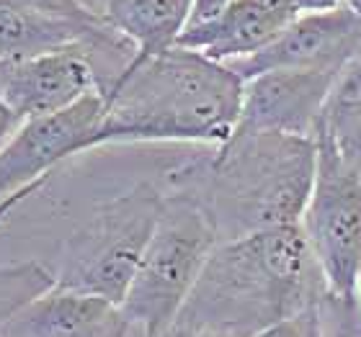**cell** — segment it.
Segmentation results:
<instances>
[{
  "label": "cell",
  "mask_w": 361,
  "mask_h": 337,
  "mask_svg": "<svg viewBox=\"0 0 361 337\" xmlns=\"http://www.w3.org/2000/svg\"><path fill=\"white\" fill-rule=\"evenodd\" d=\"M312 136L235 129L217 147H202L160 178L163 191L194 198L219 242L294 227L302 222L315 183Z\"/></svg>",
  "instance_id": "cell-1"
},
{
  "label": "cell",
  "mask_w": 361,
  "mask_h": 337,
  "mask_svg": "<svg viewBox=\"0 0 361 337\" xmlns=\"http://www.w3.org/2000/svg\"><path fill=\"white\" fill-rule=\"evenodd\" d=\"M325 291L302 227H279L219 242L176 322L230 337H258L315 309Z\"/></svg>",
  "instance_id": "cell-2"
},
{
  "label": "cell",
  "mask_w": 361,
  "mask_h": 337,
  "mask_svg": "<svg viewBox=\"0 0 361 337\" xmlns=\"http://www.w3.org/2000/svg\"><path fill=\"white\" fill-rule=\"evenodd\" d=\"M106 144L171 142L217 147L240 121L243 77L230 65L173 46L145 62H129L101 93Z\"/></svg>",
  "instance_id": "cell-3"
},
{
  "label": "cell",
  "mask_w": 361,
  "mask_h": 337,
  "mask_svg": "<svg viewBox=\"0 0 361 337\" xmlns=\"http://www.w3.org/2000/svg\"><path fill=\"white\" fill-rule=\"evenodd\" d=\"M163 201L160 183L140 180L96 203L62 242L52 268L57 286L121 304L155 232Z\"/></svg>",
  "instance_id": "cell-4"
},
{
  "label": "cell",
  "mask_w": 361,
  "mask_h": 337,
  "mask_svg": "<svg viewBox=\"0 0 361 337\" xmlns=\"http://www.w3.org/2000/svg\"><path fill=\"white\" fill-rule=\"evenodd\" d=\"M217 245L219 234L202 206L166 191L155 232L121 301L137 337H158L173 327Z\"/></svg>",
  "instance_id": "cell-5"
},
{
  "label": "cell",
  "mask_w": 361,
  "mask_h": 337,
  "mask_svg": "<svg viewBox=\"0 0 361 337\" xmlns=\"http://www.w3.org/2000/svg\"><path fill=\"white\" fill-rule=\"evenodd\" d=\"M317 167L302 232L315 255L328 293H359L361 278V180L338 155L315 139Z\"/></svg>",
  "instance_id": "cell-6"
},
{
  "label": "cell",
  "mask_w": 361,
  "mask_h": 337,
  "mask_svg": "<svg viewBox=\"0 0 361 337\" xmlns=\"http://www.w3.org/2000/svg\"><path fill=\"white\" fill-rule=\"evenodd\" d=\"M104 119L106 101L93 90L65 111L23 121L0 147V201L16 191L49 183L62 163L98 150Z\"/></svg>",
  "instance_id": "cell-7"
},
{
  "label": "cell",
  "mask_w": 361,
  "mask_h": 337,
  "mask_svg": "<svg viewBox=\"0 0 361 337\" xmlns=\"http://www.w3.org/2000/svg\"><path fill=\"white\" fill-rule=\"evenodd\" d=\"M359 57L361 18L346 6H338L320 13L297 15L264 52L230 68L243 80L266 70H315L341 75Z\"/></svg>",
  "instance_id": "cell-8"
},
{
  "label": "cell",
  "mask_w": 361,
  "mask_h": 337,
  "mask_svg": "<svg viewBox=\"0 0 361 337\" xmlns=\"http://www.w3.org/2000/svg\"><path fill=\"white\" fill-rule=\"evenodd\" d=\"M93 90L96 70L83 46L0 60V101L21 124L65 111Z\"/></svg>",
  "instance_id": "cell-9"
},
{
  "label": "cell",
  "mask_w": 361,
  "mask_h": 337,
  "mask_svg": "<svg viewBox=\"0 0 361 337\" xmlns=\"http://www.w3.org/2000/svg\"><path fill=\"white\" fill-rule=\"evenodd\" d=\"M338 77L315 70H266L243 80L238 129L315 136Z\"/></svg>",
  "instance_id": "cell-10"
},
{
  "label": "cell",
  "mask_w": 361,
  "mask_h": 337,
  "mask_svg": "<svg viewBox=\"0 0 361 337\" xmlns=\"http://www.w3.org/2000/svg\"><path fill=\"white\" fill-rule=\"evenodd\" d=\"M294 18L297 13L284 0H230L212 21L188 26L178 46L222 65H238L274 44Z\"/></svg>",
  "instance_id": "cell-11"
},
{
  "label": "cell",
  "mask_w": 361,
  "mask_h": 337,
  "mask_svg": "<svg viewBox=\"0 0 361 337\" xmlns=\"http://www.w3.org/2000/svg\"><path fill=\"white\" fill-rule=\"evenodd\" d=\"M0 337H137L121 304L54 286L18 312Z\"/></svg>",
  "instance_id": "cell-12"
},
{
  "label": "cell",
  "mask_w": 361,
  "mask_h": 337,
  "mask_svg": "<svg viewBox=\"0 0 361 337\" xmlns=\"http://www.w3.org/2000/svg\"><path fill=\"white\" fill-rule=\"evenodd\" d=\"M191 11L194 0H111L101 15L135 44L132 62H145L178 46Z\"/></svg>",
  "instance_id": "cell-13"
},
{
  "label": "cell",
  "mask_w": 361,
  "mask_h": 337,
  "mask_svg": "<svg viewBox=\"0 0 361 337\" xmlns=\"http://www.w3.org/2000/svg\"><path fill=\"white\" fill-rule=\"evenodd\" d=\"M312 139H323L361 180V57L336 80Z\"/></svg>",
  "instance_id": "cell-14"
},
{
  "label": "cell",
  "mask_w": 361,
  "mask_h": 337,
  "mask_svg": "<svg viewBox=\"0 0 361 337\" xmlns=\"http://www.w3.org/2000/svg\"><path fill=\"white\" fill-rule=\"evenodd\" d=\"M57 286L54 270L39 260L0 262V332L26 304Z\"/></svg>",
  "instance_id": "cell-15"
},
{
  "label": "cell",
  "mask_w": 361,
  "mask_h": 337,
  "mask_svg": "<svg viewBox=\"0 0 361 337\" xmlns=\"http://www.w3.org/2000/svg\"><path fill=\"white\" fill-rule=\"evenodd\" d=\"M320 337H361L359 293H328L317 304Z\"/></svg>",
  "instance_id": "cell-16"
},
{
  "label": "cell",
  "mask_w": 361,
  "mask_h": 337,
  "mask_svg": "<svg viewBox=\"0 0 361 337\" xmlns=\"http://www.w3.org/2000/svg\"><path fill=\"white\" fill-rule=\"evenodd\" d=\"M18 3L37 8L42 13L57 15V18H68V21H78V23L104 21V15L98 13L93 6L83 3V0H18Z\"/></svg>",
  "instance_id": "cell-17"
},
{
  "label": "cell",
  "mask_w": 361,
  "mask_h": 337,
  "mask_svg": "<svg viewBox=\"0 0 361 337\" xmlns=\"http://www.w3.org/2000/svg\"><path fill=\"white\" fill-rule=\"evenodd\" d=\"M258 337H320V319H317V307L307 309L302 314L286 319V322L261 332Z\"/></svg>",
  "instance_id": "cell-18"
},
{
  "label": "cell",
  "mask_w": 361,
  "mask_h": 337,
  "mask_svg": "<svg viewBox=\"0 0 361 337\" xmlns=\"http://www.w3.org/2000/svg\"><path fill=\"white\" fill-rule=\"evenodd\" d=\"M227 3H230V0H194V11H191V21H188V26L212 21L214 15H219L222 11H225Z\"/></svg>",
  "instance_id": "cell-19"
},
{
  "label": "cell",
  "mask_w": 361,
  "mask_h": 337,
  "mask_svg": "<svg viewBox=\"0 0 361 337\" xmlns=\"http://www.w3.org/2000/svg\"><path fill=\"white\" fill-rule=\"evenodd\" d=\"M294 13H320V11H331V8L343 6V0H284Z\"/></svg>",
  "instance_id": "cell-20"
},
{
  "label": "cell",
  "mask_w": 361,
  "mask_h": 337,
  "mask_svg": "<svg viewBox=\"0 0 361 337\" xmlns=\"http://www.w3.org/2000/svg\"><path fill=\"white\" fill-rule=\"evenodd\" d=\"M44 186H47V183H37V186H29V188H23V191H16V193H11L8 198H3V201H0V222H6V217L16 209V206H21L26 198H31L34 193H39Z\"/></svg>",
  "instance_id": "cell-21"
},
{
  "label": "cell",
  "mask_w": 361,
  "mask_h": 337,
  "mask_svg": "<svg viewBox=\"0 0 361 337\" xmlns=\"http://www.w3.org/2000/svg\"><path fill=\"white\" fill-rule=\"evenodd\" d=\"M18 127H21V121L16 119L13 113L6 108V103L0 101V147H3V144L16 134V129Z\"/></svg>",
  "instance_id": "cell-22"
},
{
  "label": "cell",
  "mask_w": 361,
  "mask_h": 337,
  "mask_svg": "<svg viewBox=\"0 0 361 337\" xmlns=\"http://www.w3.org/2000/svg\"><path fill=\"white\" fill-rule=\"evenodd\" d=\"M158 337H230V335H219V332L212 330H199V327H188V324H178L176 322L173 327H168L163 335Z\"/></svg>",
  "instance_id": "cell-23"
},
{
  "label": "cell",
  "mask_w": 361,
  "mask_h": 337,
  "mask_svg": "<svg viewBox=\"0 0 361 337\" xmlns=\"http://www.w3.org/2000/svg\"><path fill=\"white\" fill-rule=\"evenodd\" d=\"M343 6H346L348 11H354V13L361 18V0H343Z\"/></svg>",
  "instance_id": "cell-24"
},
{
  "label": "cell",
  "mask_w": 361,
  "mask_h": 337,
  "mask_svg": "<svg viewBox=\"0 0 361 337\" xmlns=\"http://www.w3.org/2000/svg\"><path fill=\"white\" fill-rule=\"evenodd\" d=\"M109 3H111V0H96V11H98V13H101V11H104Z\"/></svg>",
  "instance_id": "cell-25"
},
{
  "label": "cell",
  "mask_w": 361,
  "mask_h": 337,
  "mask_svg": "<svg viewBox=\"0 0 361 337\" xmlns=\"http://www.w3.org/2000/svg\"><path fill=\"white\" fill-rule=\"evenodd\" d=\"M359 301H361V278H359Z\"/></svg>",
  "instance_id": "cell-26"
}]
</instances>
